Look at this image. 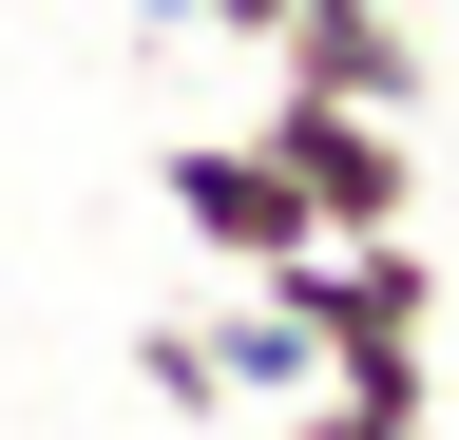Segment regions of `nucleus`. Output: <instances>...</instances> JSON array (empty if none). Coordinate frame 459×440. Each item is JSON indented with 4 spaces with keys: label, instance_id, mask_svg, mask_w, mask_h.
I'll return each instance as SVG.
<instances>
[{
    "label": "nucleus",
    "instance_id": "1",
    "mask_svg": "<svg viewBox=\"0 0 459 440\" xmlns=\"http://www.w3.org/2000/svg\"><path fill=\"white\" fill-rule=\"evenodd\" d=\"M287 306H307V345L325 383H364V402H440V268L421 230H364V249H307V268H268Z\"/></svg>",
    "mask_w": 459,
    "mask_h": 440
},
{
    "label": "nucleus",
    "instance_id": "2",
    "mask_svg": "<svg viewBox=\"0 0 459 440\" xmlns=\"http://www.w3.org/2000/svg\"><path fill=\"white\" fill-rule=\"evenodd\" d=\"M249 134L287 153V192H307L325 249H364V230H402V211H421V153H402V116H364V96H268Z\"/></svg>",
    "mask_w": 459,
    "mask_h": 440
},
{
    "label": "nucleus",
    "instance_id": "3",
    "mask_svg": "<svg viewBox=\"0 0 459 440\" xmlns=\"http://www.w3.org/2000/svg\"><path fill=\"white\" fill-rule=\"evenodd\" d=\"M153 192H172V230H192L230 288H268V268H307V249H325L268 134H172V153H153Z\"/></svg>",
    "mask_w": 459,
    "mask_h": 440
},
{
    "label": "nucleus",
    "instance_id": "4",
    "mask_svg": "<svg viewBox=\"0 0 459 440\" xmlns=\"http://www.w3.org/2000/svg\"><path fill=\"white\" fill-rule=\"evenodd\" d=\"M268 96H364V116H421V0H307L268 39Z\"/></svg>",
    "mask_w": 459,
    "mask_h": 440
},
{
    "label": "nucleus",
    "instance_id": "5",
    "mask_svg": "<svg viewBox=\"0 0 459 440\" xmlns=\"http://www.w3.org/2000/svg\"><path fill=\"white\" fill-rule=\"evenodd\" d=\"M211 364H230V402H307V383H325V345H307V306H287V288H230L211 306Z\"/></svg>",
    "mask_w": 459,
    "mask_h": 440
},
{
    "label": "nucleus",
    "instance_id": "6",
    "mask_svg": "<svg viewBox=\"0 0 459 440\" xmlns=\"http://www.w3.org/2000/svg\"><path fill=\"white\" fill-rule=\"evenodd\" d=\"M134 383L172 421H230V364H211V306H172V325H134Z\"/></svg>",
    "mask_w": 459,
    "mask_h": 440
},
{
    "label": "nucleus",
    "instance_id": "7",
    "mask_svg": "<svg viewBox=\"0 0 459 440\" xmlns=\"http://www.w3.org/2000/svg\"><path fill=\"white\" fill-rule=\"evenodd\" d=\"M268 440H440V402H364V383H307Z\"/></svg>",
    "mask_w": 459,
    "mask_h": 440
},
{
    "label": "nucleus",
    "instance_id": "8",
    "mask_svg": "<svg viewBox=\"0 0 459 440\" xmlns=\"http://www.w3.org/2000/svg\"><path fill=\"white\" fill-rule=\"evenodd\" d=\"M192 20H211V39H249V58H268V39L307 20V0H192Z\"/></svg>",
    "mask_w": 459,
    "mask_h": 440
},
{
    "label": "nucleus",
    "instance_id": "9",
    "mask_svg": "<svg viewBox=\"0 0 459 440\" xmlns=\"http://www.w3.org/2000/svg\"><path fill=\"white\" fill-rule=\"evenodd\" d=\"M115 20H134V39H192V0H115Z\"/></svg>",
    "mask_w": 459,
    "mask_h": 440
}]
</instances>
